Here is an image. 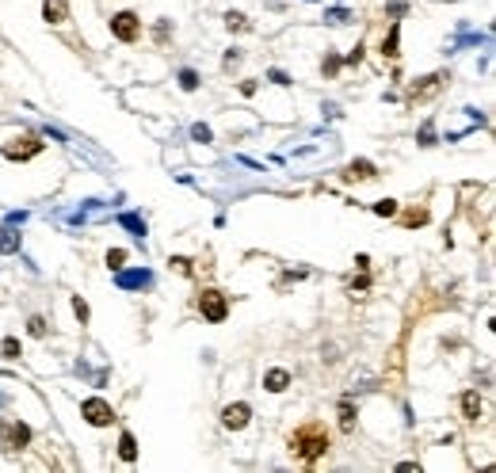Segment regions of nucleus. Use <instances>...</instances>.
<instances>
[{
	"label": "nucleus",
	"mask_w": 496,
	"mask_h": 473,
	"mask_svg": "<svg viewBox=\"0 0 496 473\" xmlns=\"http://www.w3.org/2000/svg\"><path fill=\"white\" fill-rule=\"evenodd\" d=\"M290 450H294V458H302L306 465H313L317 458L329 450V432H324V424H306V427H298L294 435H290Z\"/></svg>",
	"instance_id": "1"
},
{
	"label": "nucleus",
	"mask_w": 496,
	"mask_h": 473,
	"mask_svg": "<svg viewBox=\"0 0 496 473\" xmlns=\"http://www.w3.org/2000/svg\"><path fill=\"white\" fill-rule=\"evenodd\" d=\"M27 443H31V427L16 424V420H0V450L16 454V450H23Z\"/></svg>",
	"instance_id": "2"
},
{
	"label": "nucleus",
	"mask_w": 496,
	"mask_h": 473,
	"mask_svg": "<svg viewBox=\"0 0 496 473\" xmlns=\"http://www.w3.org/2000/svg\"><path fill=\"white\" fill-rule=\"evenodd\" d=\"M198 313L210 321V325H222L225 313H229V302H225L222 290H203L198 294Z\"/></svg>",
	"instance_id": "3"
},
{
	"label": "nucleus",
	"mask_w": 496,
	"mask_h": 473,
	"mask_svg": "<svg viewBox=\"0 0 496 473\" xmlns=\"http://www.w3.org/2000/svg\"><path fill=\"white\" fill-rule=\"evenodd\" d=\"M42 153V141L34 138V134H19V138H12L8 145H4V157L8 161H31V157Z\"/></svg>",
	"instance_id": "4"
},
{
	"label": "nucleus",
	"mask_w": 496,
	"mask_h": 473,
	"mask_svg": "<svg viewBox=\"0 0 496 473\" xmlns=\"http://www.w3.org/2000/svg\"><path fill=\"white\" fill-rule=\"evenodd\" d=\"M81 412H84V420H88L92 427H107L111 420H115V408H111L103 397H88L81 405Z\"/></svg>",
	"instance_id": "5"
},
{
	"label": "nucleus",
	"mask_w": 496,
	"mask_h": 473,
	"mask_svg": "<svg viewBox=\"0 0 496 473\" xmlns=\"http://www.w3.org/2000/svg\"><path fill=\"white\" fill-rule=\"evenodd\" d=\"M111 34H115L118 42H134L141 34V23H138V16L134 12H118L115 19H111Z\"/></svg>",
	"instance_id": "6"
},
{
	"label": "nucleus",
	"mask_w": 496,
	"mask_h": 473,
	"mask_svg": "<svg viewBox=\"0 0 496 473\" xmlns=\"http://www.w3.org/2000/svg\"><path fill=\"white\" fill-rule=\"evenodd\" d=\"M248 416H252V408H248L245 401H237V405H225V408H222V424L233 427V432H240V427L248 424Z\"/></svg>",
	"instance_id": "7"
},
{
	"label": "nucleus",
	"mask_w": 496,
	"mask_h": 473,
	"mask_svg": "<svg viewBox=\"0 0 496 473\" xmlns=\"http://www.w3.org/2000/svg\"><path fill=\"white\" fill-rule=\"evenodd\" d=\"M443 81H446V73H431V77H424L420 84H413V92H409V99H413V103H420V99L435 96V92L443 88Z\"/></svg>",
	"instance_id": "8"
},
{
	"label": "nucleus",
	"mask_w": 496,
	"mask_h": 473,
	"mask_svg": "<svg viewBox=\"0 0 496 473\" xmlns=\"http://www.w3.org/2000/svg\"><path fill=\"white\" fill-rule=\"evenodd\" d=\"M42 19H46V23H65L69 19V4L65 0H46V4H42Z\"/></svg>",
	"instance_id": "9"
},
{
	"label": "nucleus",
	"mask_w": 496,
	"mask_h": 473,
	"mask_svg": "<svg viewBox=\"0 0 496 473\" xmlns=\"http://www.w3.org/2000/svg\"><path fill=\"white\" fill-rule=\"evenodd\" d=\"M462 416L466 420H477L481 416V393H473V390L462 393Z\"/></svg>",
	"instance_id": "10"
},
{
	"label": "nucleus",
	"mask_w": 496,
	"mask_h": 473,
	"mask_svg": "<svg viewBox=\"0 0 496 473\" xmlns=\"http://www.w3.org/2000/svg\"><path fill=\"white\" fill-rule=\"evenodd\" d=\"M340 432L344 435L355 432V405L351 401H340Z\"/></svg>",
	"instance_id": "11"
},
{
	"label": "nucleus",
	"mask_w": 496,
	"mask_h": 473,
	"mask_svg": "<svg viewBox=\"0 0 496 473\" xmlns=\"http://www.w3.org/2000/svg\"><path fill=\"white\" fill-rule=\"evenodd\" d=\"M347 180H374V164L371 161H351L347 164Z\"/></svg>",
	"instance_id": "12"
},
{
	"label": "nucleus",
	"mask_w": 496,
	"mask_h": 473,
	"mask_svg": "<svg viewBox=\"0 0 496 473\" xmlns=\"http://www.w3.org/2000/svg\"><path fill=\"white\" fill-rule=\"evenodd\" d=\"M118 458H123V462H134V458H138V439H134L130 432H123V439H118Z\"/></svg>",
	"instance_id": "13"
},
{
	"label": "nucleus",
	"mask_w": 496,
	"mask_h": 473,
	"mask_svg": "<svg viewBox=\"0 0 496 473\" xmlns=\"http://www.w3.org/2000/svg\"><path fill=\"white\" fill-rule=\"evenodd\" d=\"M264 385H267V390H271V393H282V390H287V385H290V374H287V370H267Z\"/></svg>",
	"instance_id": "14"
},
{
	"label": "nucleus",
	"mask_w": 496,
	"mask_h": 473,
	"mask_svg": "<svg viewBox=\"0 0 496 473\" xmlns=\"http://www.w3.org/2000/svg\"><path fill=\"white\" fill-rule=\"evenodd\" d=\"M225 27H229V31H252L248 16H240V12H229V16H225Z\"/></svg>",
	"instance_id": "15"
},
{
	"label": "nucleus",
	"mask_w": 496,
	"mask_h": 473,
	"mask_svg": "<svg viewBox=\"0 0 496 473\" xmlns=\"http://www.w3.org/2000/svg\"><path fill=\"white\" fill-rule=\"evenodd\" d=\"M19 248V236L12 229H0V252H16Z\"/></svg>",
	"instance_id": "16"
},
{
	"label": "nucleus",
	"mask_w": 496,
	"mask_h": 473,
	"mask_svg": "<svg viewBox=\"0 0 496 473\" xmlns=\"http://www.w3.org/2000/svg\"><path fill=\"white\" fill-rule=\"evenodd\" d=\"M172 271H180V275H195V268H191L187 256H172Z\"/></svg>",
	"instance_id": "17"
},
{
	"label": "nucleus",
	"mask_w": 496,
	"mask_h": 473,
	"mask_svg": "<svg viewBox=\"0 0 496 473\" xmlns=\"http://www.w3.org/2000/svg\"><path fill=\"white\" fill-rule=\"evenodd\" d=\"M401 221H405V225H424V221H428V210H424V206H420V210H409Z\"/></svg>",
	"instance_id": "18"
},
{
	"label": "nucleus",
	"mask_w": 496,
	"mask_h": 473,
	"mask_svg": "<svg viewBox=\"0 0 496 473\" xmlns=\"http://www.w3.org/2000/svg\"><path fill=\"white\" fill-rule=\"evenodd\" d=\"M123 263H126V252H123V248H111V252H107V268L118 271Z\"/></svg>",
	"instance_id": "19"
},
{
	"label": "nucleus",
	"mask_w": 496,
	"mask_h": 473,
	"mask_svg": "<svg viewBox=\"0 0 496 473\" xmlns=\"http://www.w3.org/2000/svg\"><path fill=\"white\" fill-rule=\"evenodd\" d=\"M374 214H382V218H393V214H397V203H393V199H382V203L374 206Z\"/></svg>",
	"instance_id": "20"
},
{
	"label": "nucleus",
	"mask_w": 496,
	"mask_h": 473,
	"mask_svg": "<svg viewBox=\"0 0 496 473\" xmlns=\"http://www.w3.org/2000/svg\"><path fill=\"white\" fill-rule=\"evenodd\" d=\"M27 332L42 340V336H46V321H42V317H31V321H27Z\"/></svg>",
	"instance_id": "21"
},
{
	"label": "nucleus",
	"mask_w": 496,
	"mask_h": 473,
	"mask_svg": "<svg viewBox=\"0 0 496 473\" xmlns=\"http://www.w3.org/2000/svg\"><path fill=\"white\" fill-rule=\"evenodd\" d=\"M180 84H183V92H195V88H198V77L191 73V69H183V73H180Z\"/></svg>",
	"instance_id": "22"
},
{
	"label": "nucleus",
	"mask_w": 496,
	"mask_h": 473,
	"mask_svg": "<svg viewBox=\"0 0 496 473\" xmlns=\"http://www.w3.org/2000/svg\"><path fill=\"white\" fill-rule=\"evenodd\" d=\"M397 34H401V27L393 23V27H389V39H386V54L389 57H397Z\"/></svg>",
	"instance_id": "23"
},
{
	"label": "nucleus",
	"mask_w": 496,
	"mask_h": 473,
	"mask_svg": "<svg viewBox=\"0 0 496 473\" xmlns=\"http://www.w3.org/2000/svg\"><path fill=\"white\" fill-rule=\"evenodd\" d=\"M73 313H76V321H88V305H84V298H73Z\"/></svg>",
	"instance_id": "24"
},
{
	"label": "nucleus",
	"mask_w": 496,
	"mask_h": 473,
	"mask_svg": "<svg viewBox=\"0 0 496 473\" xmlns=\"http://www.w3.org/2000/svg\"><path fill=\"white\" fill-rule=\"evenodd\" d=\"M4 359H19V343L12 340V336L4 340Z\"/></svg>",
	"instance_id": "25"
},
{
	"label": "nucleus",
	"mask_w": 496,
	"mask_h": 473,
	"mask_svg": "<svg viewBox=\"0 0 496 473\" xmlns=\"http://www.w3.org/2000/svg\"><path fill=\"white\" fill-rule=\"evenodd\" d=\"M340 69V57H324V77H336Z\"/></svg>",
	"instance_id": "26"
}]
</instances>
